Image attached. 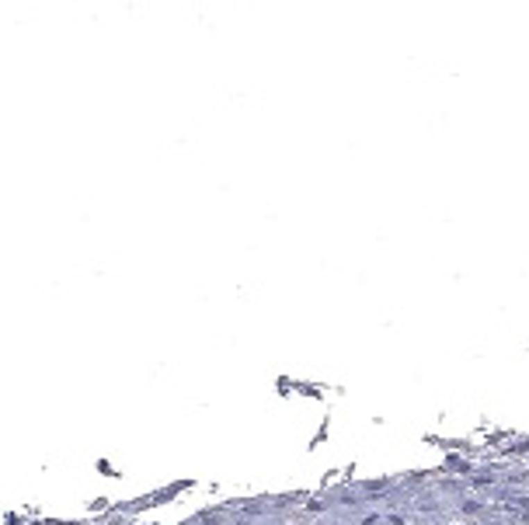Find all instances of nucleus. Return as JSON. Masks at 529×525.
<instances>
[]
</instances>
